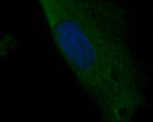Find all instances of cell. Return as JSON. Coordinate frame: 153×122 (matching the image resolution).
I'll list each match as a JSON object with an SVG mask.
<instances>
[{"label": "cell", "instance_id": "6da1fadb", "mask_svg": "<svg viewBox=\"0 0 153 122\" xmlns=\"http://www.w3.org/2000/svg\"><path fill=\"white\" fill-rule=\"evenodd\" d=\"M52 39L101 113L140 93L144 79L129 50L126 13L105 0H36Z\"/></svg>", "mask_w": 153, "mask_h": 122}, {"label": "cell", "instance_id": "7a4b0ae2", "mask_svg": "<svg viewBox=\"0 0 153 122\" xmlns=\"http://www.w3.org/2000/svg\"><path fill=\"white\" fill-rule=\"evenodd\" d=\"M16 46V40L11 35H7L0 38V59L13 51Z\"/></svg>", "mask_w": 153, "mask_h": 122}]
</instances>
